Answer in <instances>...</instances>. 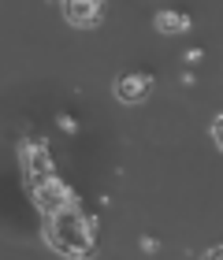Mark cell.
Here are the masks:
<instances>
[{"label": "cell", "mask_w": 223, "mask_h": 260, "mask_svg": "<svg viewBox=\"0 0 223 260\" xmlns=\"http://www.w3.org/2000/svg\"><path fill=\"white\" fill-rule=\"evenodd\" d=\"M45 242L60 260H89L97 249V223L82 212L78 201H71L67 208L45 216Z\"/></svg>", "instance_id": "obj_1"}, {"label": "cell", "mask_w": 223, "mask_h": 260, "mask_svg": "<svg viewBox=\"0 0 223 260\" xmlns=\"http://www.w3.org/2000/svg\"><path fill=\"white\" fill-rule=\"evenodd\" d=\"M19 160H22V175H26L30 190L41 186V182H49L56 175L52 149H49V141H41V138H26V141H22V145H19Z\"/></svg>", "instance_id": "obj_2"}, {"label": "cell", "mask_w": 223, "mask_h": 260, "mask_svg": "<svg viewBox=\"0 0 223 260\" xmlns=\"http://www.w3.org/2000/svg\"><path fill=\"white\" fill-rule=\"evenodd\" d=\"M34 205H38V212L41 216H52V212H60V208H67L75 201V190L67 186L60 175H52L49 182H41V186H34Z\"/></svg>", "instance_id": "obj_3"}, {"label": "cell", "mask_w": 223, "mask_h": 260, "mask_svg": "<svg viewBox=\"0 0 223 260\" xmlns=\"http://www.w3.org/2000/svg\"><path fill=\"white\" fill-rule=\"evenodd\" d=\"M152 86H156V82H152L149 71H123V75L112 82V93H115L119 104H142V101H149Z\"/></svg>", "instance_id": "obj_4"}, {"label": "cell", "mask_w": 223, "mask_h": 260, "mask_svg": "<svg viewBox=\"0 0 223 260\" xmlns=\"http://www.w3.org/2000/svg\"><path fill=\"white\" fill-rule=\"evenodd\" d=\"M60 8H63V19L71 22V26L89 30L104 19V8L108 4H104V0H60Z\"/></svg>", "instance_id": "obj_5"}, {"label": "cell", "mask_w": 223, "mask_h": 260, "mask_svg": "<svg viewBox=\"0 0 223 260\" xmlns=\"http://www.w3.org/2000/svg\"><path fill=\"white\" fill-rule=\"evenodd\" d=\"M152 26H156L160 34H186L194 26V19L186 15V11H179V8H164V11H156V19H152Z\"/></svg>", "instance_id": "obj_6"}, {"label": "cell", "mask_w": 223, "mask_h": 260, "mask_svg": "<svg viewBox=\"0 0 223 260\" xmlns=\"http://www.w3.org/2000/svg\"><path fill=\"white\" fill-rule=\"evenodd\" d=\"M201 260H223V242L219 245H208V249L201 253Z\"/></svg>", "instance_id": "obj_7"}, {"label": "cell", "mask_w": 223, "mask_h": 260, "mask_svg": "<svg viewBox=\"0 0 223 260\" xmlns=\"http://www.w3.org/2000/svg\"><path fill=\"white\" fill-rule=\"evenodd\" d=\"M212 138H216V145L223 149V115H216V123H212Z\"/></svg>", "instance_id": "obj_8"}, {"label": "cell", "mask_w": 223, "mask_h": 260, "mask_svg": "<svg viewBox=\"0 0 223 260\" xmlns=\"http://www.w3.org/2000/svg\"><path fill=\"white\" fill-rule=\"evenodd\" d=\"M60 126L67 130V134H75V130H78V123H75V115H67V112L60 115Z\"/></svg>", "instance_id": "obj_9"}, {"label": "cell", "mask_w": 223, "mask_h": 260, "mask_svg": "<svg viewBox=\"0 0 223 260\" xmlns=\"http://www.w3.org/2000/svg\"><path fill=\"white\" fill-rule=\"evenodd\" d=\"M142 249H145V253H156L160 242H156V238H142Z\"/></svg>", "instance_id": "obj_10"}]
</instances>
